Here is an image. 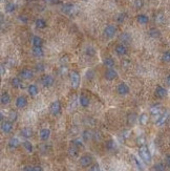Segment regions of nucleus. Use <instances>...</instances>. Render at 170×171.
I'll return each mask as SVG.
<instances>
[{
	"mask_svg": "<svg viewBox=\"0 0 170 171\" xmlns=\"http://www.w3.org/2000/svg\"><path fill=\"white\" fill-rule=\"evenodd\" d=\"M139 155L143 159V162L146 163V164H150L151 163V159H152L151 152H150L149 148L146 145L140 146V148H139Z\"/></svg>",
	"mask_w": 170,
	"mask_h": 171,
	"instance_id": "f257e3e1",
	"label": "nucleus"
},
{
	"mask_svg": "<svg viewBox=\"0 0 170 171\" xmlns=\"http://www.w3.org/2000/svg\"><path fill=\"white\" fill-rule=\"evenodd\" d=\"M40 83L43 87L48 88V87H52L53 85H54L55 79H54V77H53L52 75H49V74H44V75L41 76Z\"/></svg>",
	"mask_w": 170,
	"mask_h": 171,
	"instance_id": "f03ea898",
	"label": "nucleus"
},
{
	"mask_svg": "<svg viewBox=\"0 0 170 171\" xmlns=\"http://www.w3.org/2000/svg\"><path fill=\"white\" fill-rule=\"evenodd\" d=\"M61 110H62L61 103H60V101H58V100L52 102L51 105H49V112L52 113L54 116H59V114L61 113Z\"/></svg>",
	"mask_w": 170,
	"mask_h": 171,
	"instance_id": "7ed1b4c3",
	"label": "nucleus"
},
{
	"mask_svg": "<svg viewBox=\"0 0 170 171\" xmlns=\"http://www.w3.org/2000/svg\"><path fill=\"white\" fill-rule=\"evenodd\" d=\"M80 75L77 72H72L70 73V85L74 89H78L80 86Z\"/></svg>",
	"mask_w": 170,
	"mask_h": 171,
	"instance_id": "20e7f679",
	"label": "nucleus"
},
{
	"mask_svg": "<svg viewBox=\"0 0 170 171\" xmlns=\"http://www.w3.org/2000/svg\"><path fill=\"white\" fill-rule=\"evenodd\" d=\"M117 93L120 96H126L130 93V87L125 83V82H121L117 85Z\"/></svg>",
	"mask_w": 170,
	"mask_h": 171,
	"instance_id": "39448f33",
	"label": "nucleus"
},
{
	"mask_svg": "<svg viewBox=\"0 0 170 171\" xmlns=\"http://www.w3.org/2000/svg\"><path fill=\"white\" fill-rule=\"evenodd\" d=\"M92 161H94V159H92V157L90 154H84V155H82L80 157L79 163H80V165L82 167L86 168V167H89V166L92 165Z\"/></svg>",
	"mask_w": 170,
	"mask_h": 171,
	"instance_id": "423d86ee",
	"label": "nucleus"
},
{
	"mask_svg": "<svg viewBox=\"0 0 170 171\" xmlns=\"http://www.w3.org/2000/svg\"><path fill=\"white\" fill-rule=\"evenodd\" d=\"M19 78H21L22 80H31V79L34 78V72L32 69H29V68H24V69L20 70Z\"/></svg>",
	"mask_w": 170,
	"mask_h": 171,
	"instance_id": "0eeeda50",
	"label": "nucleus"
},
{
	"mask_svg": "<svg viewBox=\"0 0 170 171\" xmlns=\"http://www.w3.org/2000/svg\"><path fill=\"white\" fill-rule=\"evenodd\" d=\"M154 95H156V98L164 99L165 97H167L168 91H167V89H166L165 87L162 86V85H158V86L156 87V90H154Z\"/></svg>",
	"mask_w": 170,
	"mask_h": 171,
	"instance_id": "6e6552de",
	"label": "nucleus"
},
{
	"mask_svg": "<svg viewBox=\"0 0 170 171\" xmlns=\"http://www.w3.org/2000/svg\"><path fill=\"white\" fill-rule=\"evenodd\" d=\"M27 99H26L25 96H19L17 99H16V102H15V104H16V107L19 108V109H23V108H25L27 106Z\"/></svg>",
	"mask_w": 170,
	"mask_h": 171,
	"instance_id": "1a4fd4ad",
	"label": "nucleus"
},
{
	"mask_svg": "<svg viewBox=\"0 0 170 171\" xmlns=\"http://www.w3.org/2000/svg\"><path fill=\"white\" fill-rule=\"evenodd\" d=\"M1 130H2L3 134H11L12 130H13V122L12 121H3L1 122Z\"/></svg>",
	"mask_w": 170,
	"mask_h": 171,
	"instance_id": "9d476101",
	"label": "nucleus"
},
{
	"mask_svg": "<svg viewBox=\"0 0 170 171\" xmlns=\"http://www.w3.org/2000/svg\"><path fill=\"white\" fill-rule=\"evenodd\" d=\"M104 77H105L107 81H113V80L118 78V73L115 69H113V68H108L105 72V74H104Z\"/></svg>",
	"mask_w": 170,
	"mask_h": 171,
	"instance_id": "9b49d317",
	"label": "nucleus"
},
{
	"mask_svg": "<svg viewBox=\"0 0 170 171\" xmlns=\"http://www.w3.org/2000/svg\"><path fill=\"white\" fill-rule=\"evenodd\" d=\"M117 33V27L115 25H107L104 29V36L107 38H113Z\"/></svg>",
	"mask_w": 170,
	"mask_h": 171,
	"instance_id": "f8f14e48",
	"label": "nucleus"
},
{
	"mask_svg": "<svg viewBox=\"0 0 170 171\" xmlns=\"http://www.w3.org/2000/svg\"><path fill=\"white\" fill-rule=\"evenodd\" d=\"M11 84L15 89H24L25 88L21 78H13L11 81Z\"/></svg>",
	"mask_w": 170,
	"mask_h": 171,
	"instance_id": "ddd939ff",
	"label": "nucleus"
},
{
	"mask_svg": "<svg viewBox=\"0 0 170 171\" xmlns=\"http://www.w3.org/2000/svg\"><path fill=\"white\" fill-rule=\"evenodd\" d=\"M32 54L36 58H42L44 56V50L42 48V46H33Z\"/></svg>",
	"mask_w": 170,
	"mask_h": 171,
	"instance_id": "4468645a",
	"label": "nucleus"
},
{
	"mask_svg": "<svg viewBox=\"0 0 170 171\" xmlns=\"http://www.w3.org/2000/svg\"><path fill=\"white\" fill-rule=\"evenodd\" d=\"M79 103H80V105L83 108H87L90 104V100H89V98L87 96H85V95H81V96L79 97Z\"/></svg>",
	"mask_w": 170,
	"mask_h": 171,
	"instance_id": "2eb2a0df",
	"label": "nucleus"
},
{
	"mask_svg": "<svg viewBox=\"0 0 170 171\" xmlns=\"http://www.w3.org/2000/svg\"><path fill=\"white\" fill-rule=\"evenodd\" d=\"M39 136H40L41 141H47L49 139V136H51V130H49L48 128H43V129H41L40 132H39Z\"/></svg>",
	"mask_w": 170,
	"mask_h": 171,
	"instance_id": "dca6fc26",
	"label": "nucleus"
},
{
	"mask_svg": "<svg viewBox=\"0 0 170 171\" xmlns=\"http://www.w3.org/2000/svg\"><path fill=\"white\" fill-rule=\"evenodd\" d=\"M115 52L118 56H125L127 54V47L124 44H118L115 48Z\"/></svg>",
	"mask_w": 170,
	"mask_h": 171,
	"instance_id": "f3484780",
	"label": "nucleus"
},
{
	"mask_svg": "<svg viewBox=\"0 0 170 171\" xmlns=\"http://www.w3.org/2000/svg\"><path fill=\"white\" fill-rule=\"evenodd\" d=\"M20 134L23 136V138H25V139H29V138H32V136H33V134H34V131H33L32 128L24 127V128H22V129H21Z\"/></svg>",
	"mask_w": 170,
	"mask_h": 171,
	"instance_id": "a211bd4d",
	"label": "nucleus"
},
{
	"mask_svg": "<svg viewBox=\"0 0 170 171\" xmlns=\"http://www.w3.org/2000/svg\"><path fill=\"white\" fill-rule=\"evenodd\" d=\"M27 93L31 97H36L39 93V88L36 84H31L27 86Z\"/></svg>",
	"mask_w": 170,
	"mask_h": 171,
	"instance_id": "6ab92c4d",
	"label": "nucleus"
},
{
	"mask_svg": "<svg viewBox=\"0 0 170 171\" xmlns=\"http://www.w3.org/2000/svg\"><path fill=\"white\" fill-rule=\"evenodd\" d=\"M0 102H1V104L2 105H8L11 103V96H10L9 93H1V97H0Z\"/></svg>",
	"mask_w": 170,
	"mask_h": 171,
	"instance_id": "aec40b11",
	"label": "nucleus"
},
{
	"mask_svg": "<svg viewBox=\"0 0 170 171\" xmlns=\"http://www.w3.org/2000/svg\"><path fill=\"white\" fill-rule=\"evenodd\" d=\"M150 113L152 114L153 116H160L162 114V109L160 105H153L152 107L150 108Z\"/></svg>",
	"mask_w": 170,
	"mask_h": 171,
	"instance_id": "412c9836",
	"label": "nucleus"
},
{
	"mask_svg": "<svg viewBox=\"0 0 170 171\" xmlns=\"http://www.w3.org/2000/svg\"><path fill=\"white\" fill-rule=\"evenodd\" d=\"M19 145H20V141L17 138H12V139H10L9 143H8V146L11 149H16L17 147H19Z\"/></svg>",
	"mask_w": 170,
	"mask_h": 171,
	"instance_id": "4be33fe9",
	"label": "nucleus"
},
{
	"mask_svg": "<svg viewBox=\"0 0 170 171\" xmlns=\"http://www.w3.org/2000/svg\"><path fill=\"white\" fill-rule=\"evenodd\" d=\"M167 116H168L167 113H162L161 116H158V118H156V126H162V125H164L165 122H166V120H167Z\"/></svg>",
	"mask_w": 170,
	"mask_h": 171,
	"instance_id": "5701e85b",
	"label": "nucleus"
},
{
	"mask_svg": "<svg viewBox=\"0 0 170 171\" xmlns=\"http://www.w3.org/2000/svg\"><path fill=\"white\" fill-rule=\"evenodd\" d=\"M115 60L113 58H110V57H107V58H105L103 60V65L105 67H107V68H113L115 66Z\"/></svg>",
	"mask_w": 170,
	"mask_h": 171,
	"instance_id": "b1692460",
	"label": "nucleus"
},
{
	"mask_svg": "<svg viewBox=\"0 0 170 171\" xmlns=\"http://www.w3.org/2000/svg\"><path fill=\"white\" fill-rule=\"evenodd\" d=\"M62 12L64 13V14H72V11H74V4H72V3H66V4H64L63 6H62Z\"/></svg>",
	"mask_w": 170,
	"mask_h": 171,
	"instance_id": "393cba45",
	"label": "nucleus"
},
{
	"mask_svg": "<svg viewBox=\"0 0 170 171\" xmlns=\"http://www.w3.org/2000/svg\"><path fill=\"white\" fill-rule=\"evenodd\" d=\"M94 139V132L90 130H84L82 132V140L83 141H89V140Z\"/></svg>",
	"mask_w": 170,
	"mask_h": 171,
	"instance_id": "a878e982",
	"label": "nucleus"
},
{
	"mask_svg": "<svg viewBox=\"0 0 170 171\" xmlns=\"http://www.w3.org/2000/svg\"><path fill=\"white\" fill-rule=\"evenodd\" d=\"M137 21H138L140 24H147L148 21H149V18H148V16H146V15H144V14H140V15H138V17H137Z\"/></svg>",
	"mask_w": 170,
	"mask_h": 171,
	"instance_id": "bb28decb",
	"label": "nucleus"
},
{
	"mask_svg": "<svg viewBox=\"0 0 170 171\" xmlns=\"http://www.w3.org/2000/svg\"><path fill=\"white\" fill-rule=\"evenodd\" d=\"M149 36L153 39H156V38H160L161 37V32H160L159 29H156V27H152V29H149Z\"/></svg>",
	"mask_w": 170,
	"mask_h": 171,
	"instance_id": "cd10ccee",
	"label": "nucleus"
},
{
	"mask_svg": "<svg viewBox=\"0 0 170 171\" xmlns=\"http://www.w3.org/2000/svg\"><path fill=\"white\" fill-rule=\"evenodd\" d=\"M32 43H33V46H42L43 40H42V38L39 37V36H34L32 39Z\"/></svg>",
	"mask_w": 170,
	"mask_h": 171,
	"instance_id": "c85d7f7f",
	"label": "nucleus"
},
{
	"mask_svg": "<svg viewBox=\"0 0 170 171\" xmlns=\"http://www.w3.org/2000/svg\"><path fill=\"white\" fill-rule=\"evenodd\" d=\"M137 120H139V118L136 113L132 112V113H129V114L127 116V123H128V125H133L137 122Z\"/></svg>",
	"mask_w": 170,
	"mask_h": 171,
	"instance_id": "c756f323",
	"label": "nucleus"
},
{
	"mask_svg": "<svg viewBox=\"0 0 170 171\" xmlns=\"http://www.w3.org/2000/svg\"><path fill=\"white\" fill-rule=\"evenodd\" d=\"M78 153H79L78 147L72 145L70 147L68 148V155L70 157H76L77 155H78Z\"/></svg>",
	"mask_w": 170,
	"mask_h": 171,
	"instance_id": "7c9ffc66",
	"label": "nucleus"
},
{
	"mask_svg": "<svg viewBox=\"0 0 170 171\" xmlns=\"http://www.w3.org/2000/svg\"><path fill=\"white\" fill-rule=\"evenodd\" d=\"M22 146L23 148L25 149L29 153H32L33 151H34V147H33V144L29 141H24V142H22Z\"/></svg>",
	"mask_w": 170,
	"mask_h": 171,
	"instance_id": "2f4dec72",
	"label": "nucleus"
},
{
	"mask_svg": "<svg viewBox=\"0 0 170 171\" xmlns=\"http://www.w3.org/2000/svg\"><path fill=\"white\" fill-rule=\"evenodd\" d=\"M35 24H36V27H37V29H44V27H46V21L44 20V19H41V18L37 19L36 22H35Z\"/></svg>",
	"mask_w": 170,
	"mask_h": 171,
	"instance_id": "473e14b6",
	"label": "nucleus"
},
{
	"mask_svg": "<svg viewBox=\"0 0 170 171\" xmlns=\"http://www.w3.org/2000/svg\"><path fill=\"white\" fill-rule=\"evenodd\" d=\"M120 40L124 43H129L130 40H131V37H130L129 34H127V33H124V34H122L121 37H120Z\"/></svg>",
	"mask_w": 170,
	"mask_h": 171,
	"instance_id": "72a5a7b5",
	"label": "nucleus"
},
{
	"mask_svg": "<svg viewBox=\"0 0 170 171\" xmlns=\"http://www.w3.org/2000/svg\"><path fill=\"white\" fill-rule=\"evenodd\" d=\"M139 122H140V124L141 125H146L148 122V116L146 114V113H142V114H140V116H139Z\"/></svg>",
	"mask_w": 170,
	"mask_h": 171,
	"instance_id": "f704fd0d",
	"label": "nucleus"
},
{
	"mask_svg": "<svg viewBox=\"0 0 170 171\" xmlns=\"http://www.w3.org/2000/svg\"><path fill=\"white\" fill-rule=\"evenodd\" d=\"M165 168H166V164L164 163H156V165L153 166L154 171H165Z\"/></svg>",
	"mask_w": 170,
	"mask_h": 171,
	"instance_id": "c9c22d12",
	"label": "nucleus"
},
{
	"mask_svg": "<svg viewBox=\"0 0 170 171\" xmlns=\"http://www.w3.org/2000/svg\"><path fill=\"white\" fill-rule=\"evenodd\" d=\"M162 61L164 63H170V50H166L162 55Z\"/></svg>",
	"mask_w": 170,
	"mask_h": 171,
	"instance_id": "e433bc0d",
	"label": "nucleus"
},
{
	"mask_svg": "<svg viewBox=\"0 0 170 171\" xmlns=\"http://www.w3.org/2000/svg\"><path fill=\"white\" fill-rule=\"evenodd\" d=\"M16 10V5H15L14 3L9 2L5 4V12L6 13H13Z\"/></svg>",
	"mask_w": 170,
	"mask_h": 171,
	"instance_id": "4c0bfd02",
	"label": "nucleus"
},
{
	"mask_svg": "<svg viewBox=\"0 0 170 171\" xmlns=\"http://www.w3.org/2000/svg\"><path fill=\"white\" fill-rule=\"evenodd\" d=\"M35 70L37 73H44L45 72V65L43 63H37L35 66Z\"/></svg>",
	"mask_w": 170,
	"mask_h": 171,
	"instance_id": "58836bf2",
	"label": "nucleus"
},
{
	"mask_svg": "<svg viewBox=\"0 0 170 171\" xmlns=\"http://www.w3.org/2000/svg\"><path fill=\"white\" fill-rule=\"evenodd\" d=\"M85 54H86V56H88V57H94V56L96 55V49L92 46H88L85 49Z\"/></svg>",
	"mask_w": 170,
	"mask_h": 171,
	"instance_id": "ea45409f",
	"label": "nucleus"
},
{
	"mask_svg": "<svg viewBox=\"0 0 170 171\" xmlns=\"http://www.w3.org/2000/svg\"><path fill=\"white\" fill-rule=\"evenodd\" d=\"M17 118H18V114L16 111H14V110L10 111V114H9L10 121H12V122H16V121H17Z\"/></svg>",
	"mask_w": 170,
	"mask_h": 171,
	"instance_id": "a19ab883",
	"label": "nucleus"
},
{
	"mask_svg": "<svg viewBox=\"0 0 170 171\" xmlns=\"http://www.w3.org/2000/svg\"><path fill=\"white\" fill-rule=\"evenodd\" d=\"M72 144L74 146H76V147L80 148V147L83 146V141H82L81 139H75V140H72Z\"/></svg>",
	"mask_w": 170,
	"mask_h": 171,
	"instance_id": "79ce46f5",
	"label": "nucleus"
},
{
	"mask_svg": "<svg viewBox=\"0 0 170 171\" xmlns=\"http://www.w3.org/2000/svg\"><path fill=\"white\" fill-rule=\"evenodd\" d=\"M131 66V61L128 60V59H124L123 61H122V67L123 68H128V67Z\"/></svg>",
	"mask_w": 170,
	"mask_h": 171,
	"instance_id": "37998d69",
	"label": "nucleus"
},
{
	"mask_svg": "<svg viewBox=\"0 0 170 171\" xmlns=\"http://www.w3.org/2000/svg\"><path fill=\"white\" fill-rule=\"evenodd\" d=\"M106 146H107V149H109V150H113V149H115V142H113V140H109V141L107 142Z\"/></svg>",
	"mask_w": 170,
	"mask_h": 171,
	"instance_id": "c03bdc74",
	"label": "nucleus"
},
{
	"mask_svg": "<svg viewBox=\"0 0 170 171\" xmlns=\"http://www.w3.org/2000/svg\"><path fill=\"white\" fill-rule=\"evenodd\" d=\"M137 143H138L139 145L142 146V145H145V143H146V140H145V138L143 136H139L138 139H137Z\"/></svg>",
	"mask_w": 170,
	"mask_h": 171,
	"instance_id": "a18cd8bd",
	"label": "nucleus"
},
{
	"mask_svg": "<svg viewBox=\"0 0 170 171\" xmlns=\"http://www.w3.org/2000/svg\"><path fill=\"white\" fill-rule=\"evenodd\" d=\"M156 22L158 23H163L164 22V16L162 14H158L156 16Z\"/></svg>",
	"mask_w": 170,
	"mask_h": 171,
	"instance_id": "49530a36",
	"label": "nucleus"
},
{
	"mask_svg": "<svg viewBox=\"0 0 170 171\" xmlns=\"http://www.w3.org/2000/svg\"><path fill=\"white\" fill-rule=\"evenodd\" d=\"M133 159H134V162H136L137 167H138L139 170H140V171H143V170H144V167H143V165H142L141 163L139 162V159H137V157H133Z\"/></svg>",
	"mask_w": 170,
	"mask_h": 171,
	"instance_id": "de8ad7c7",
	"label": "nucleus"
},
{
	"mask_svg": "<svg viewBox=\"0 0 170 171\" xmlns=\"http://www.w3.org/2000/svg\"><path fill=\"white\" fill-rule=\"evenodd\" d=\"M143 0H136L134 1V5H136L137 9H141V7H143Z\"/></svg>",
	"mask_w": 170,
	"mask_h": 171,
	"instance_id": "09e8293b",
	"label": "nucleus"
},
{
	"mask_svg": "<svg viewBox=\"0 0 170 171\" xmlns=\"http://www.w3.org/2000/svg\"><path fill=\"white\" fill-rule=\"evenodd\" d=\"M89 171H100V166L98 164H94V165L90 166Z\"/></svg>",
	"mask_w": 170,
	"mask_h": 171,
	"instance_id": "8fccbe9b",
	"label": "nucleus"
},
{
	"mask_svg": "<svg viewBox=\"0 0 170 171\" xmlns=\"http://www.w3.org/2000/svg\"><path fill=\"white\" fill-rule=\"evenodd\" d=\"M165 164H166L167 167H169L170 168V153H168V154L165 155Z\"/></svg>",
	"mask_w": 170,
	"mask_h": 171,
	"instance_id": "3c124183",
	"label": "nucleus"
},
{
	"mask_svg": "<svg viewBox=\"0 0 170 171\" xmlns=\"http://www.w3.org/2000/svg\"><path fill=\"white\" fill-rule=\"evenodd\" d=\"M125 17H126V14H120L119 15V17H118V22H120V23H122L123 21L125 20Z\"/></svg>",
	"mask_w": 170,
	"mask_h": 171,
	"instance_id": "603ef678",
	"label": "nucleus"
},
{
	"mask_svg": "<svg viewBox=\"0 0 170 171\" xmlns=\"http://www.w3.org/2000/svg\"><path fill=\"white\" fill-rule=\"evenodd\" d=\"M86 77H87V79H92V77H94V72H92V70H87Z\"/></svg>",
	"mask_w": 170,
	"mask_h": 171,
	"instance_id": "864d4df0",
	"label": "nucleus"
},
{
	"mask_svg": "<svg viewBox=\"0 0 170 171\" xmlns=\"http://www.w3.org/2000/svg\"><path fill=\"white\" fill-rule=\"evenodd\" d=\"M23 171H34V167L33 166H25L23 168Z\"/></svg>",
	"mask_w": 170,
	"mask_h": 171,
	"instance_id": "5fc2aeb1",
	"label": "nucleus"
},
{
	"mask_svg": "<svg viewBox=\"0 0 170 171\" xmlns=\"http://www.w3.org/2000/svg\"><path fill=\"white\" fill-rule=\"evenodd\" d=\"M34 171H43V168H42L41 166H35Z\"/></svg>",
	"mask_w": 170,
	"mask_h": 171,
	"instance_id": "6e6d98bb",
	"label": "nucleus"
},
{
	"mask_svg": "<svg viewBox=\"0 0 170 171\" xmlns=\"http://www.w3.org/2000/svg\"><path fill=\"white\" fill-rule=\"evenodd\" d=\"M166 84L170 87V75H168L167 77H166Z\"/></svg>",
	"mask_w": 170,
	"mask_h": 171,
	"instance_id": "4d7b16f0",
	"label": "nucleus"
},
{
	"mask_svg": "<svg viewBox=\"0 0 170 171\" xmlns=\"http://www.w3.org/2000/svg\"><path fill=\"white\" fill-rule=\"evenodd\" d=\"M19 19H20L21 21H23L24 23H26V22H27V18H26V17H22V16H20V17H19Z\"/></svg>",
	"mask_w": 170,
	"mask_h": 171,
	"instance_id": "13d9d810",
	"label": "nucleus"
},
{
	"mask_svg": "<svg viewBox=\"0 0 170 171\" xmlns=\"http://www.w3.org/2000/svg\"><path fill=\"white\" fill-rule=\"evenodd\" d=\"M4 73H5V72H4V65H3V64H1V75H4Z\"/></svg>",
	"mask_w": 170,
	"mask_h": 171,
	"instance_id": "bf43d9fd",
	"label": "nucleus"
},
{
	"mask_svg": "<svg viewBox=\"0 0 170 171\" xmlns=\"http://www.w3.org/2000/svg\"><path fill=\"white\" fill-rule=\"evenodd\" d=\"M83 1H87V0H83Z\"/></svg>",
	"mask_w": 170,
	"mask_h": 171,
	"instance_id": "052dcab7",
	"label": "nucleus"
}]
</instances>
